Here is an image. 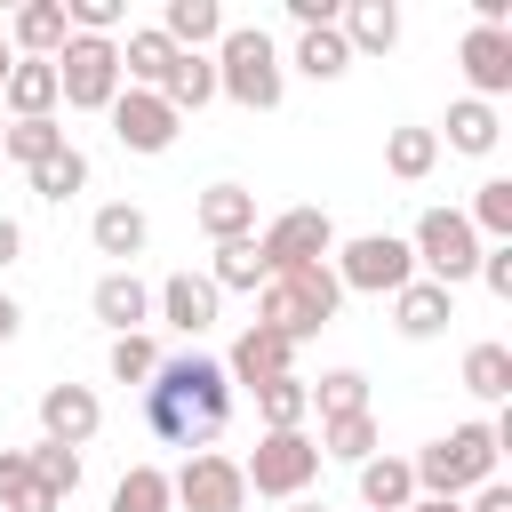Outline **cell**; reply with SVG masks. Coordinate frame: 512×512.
Masks as SVG:
<instances>
[{"label": "cell", "instance_id": "6da1fadb", "mask_svg": "<svg viewBox=\"0 0 512 512\" xmlns=\"http://www.w3.org/2000/svg\"><path fill=\"white\" fill-rule=\"evenodd\" d=\"M224 424H232V376H224V360L176 352V360L152 368V384H144V432H152V440H168V448L192 456V448H208Z\"/></svg>", "mask_w": 512, "mask_h": 512}, {"label": "cell", "instance_id": "7a4b0ae2", "mask_svg": "<svg viewBox=\"0 0 512 512\" xmlns=\"http://www.w3.org/2000/svg\"><path fill=\"white\" fill-rule=\"evenodd\" d=\"M208 64H216V96H232L240 112H272L288 96V64H280V48H272L264 24H224V40H216Z\"/></svg>", "mask_w": 512, "mask_h": 512}, {"label": "cell", "instance_id": "3957f363", "mask_svg": "<svg viewBox=\"0 0 512 512\" xmlns=\"http://www.w3.org/2000/svg\"><path fill=\"white\" fill-rule=\"evenodd\" d=\"M496 432L488 424H456L448 440H424L416 456H408V472H416V496H448V504H464L472 488H488L496 480Z\"/></svg>", "mask_w": 512, "mask_h": 512}, {"label": "cell", "instance_id": "277c9868", "mask_svg": "<svg viewBox=\"0 0 512 512\" xmlns=\"http://www.w3.org/2000/svg\"><path fill=\"white\" fill-rule=\"evenodd\" d=\"M336 304H344V288H336V272H328V264L272 272V280L256 288V328H272V336L304 344V336H320V328L336 320Z\"/></svg>", "mask_w": 512, "mask_h": 512}, {"label": "cell", "instance_id": "5b68a950", "mask_svg": "<svg viewBox=\"0 0 512 512\" xmlns=\"http://www.w3.org/2000/svg\"><path fill=\"white\" fill-rule=\"evenodd\" d=\"M328 272H336V288H352V296H400V288L416 280V256H408L400 232H352V240H336Z\"/></svg>", "mask_w": 512, "mask_h": 512}, {"label": "cell", "instance_id": "8992f818", "mask_svg": "<svg viewBox=\"0 0 512 512\" xmlns=\"http://www.w3.org/2000/svg\"><path fill=\"white\" fill-rule=\"evenodd\" d=\"M480 248H488V240L464 224V208H424V216H416V232H408L416 272H424V280H440V288L472 280V272H480Z\"/></svg>", "mask_w": 512, "mask_h": 512}, {"label": "cell", "instance_id": "52a82bcc", "mask_svg": "<svg viewBox=\"0 0 512 512\" xmlns=\"http://www.w3.org/2000/svg\"><path fill=\"white\" fill-rule=\"evenodd\" d=\"M56 96L72 104V112H112V96H120V40H64L56 56Z\"/></svg>", "mask_w": 512, "mask_h": 512}, {"label": "cell", "instance_id": "ba28073f", "mask_svg": "<svg viewBox=\"0 0 512 512\" xmlns=\"http://www.w3.org/2000/svg\"><path fill=\"white\" fill-rule=\"evenodd\" d=\"M240 480H248V496H280V504H296V496L320 480V448H312V432H264L256 456H240Z\"/></svg>", "mask_w": 512, "mask_h": 512}, {"label": "cell", "instance_id": "9c48e42d", "mask_svg": "<svg viewBox=\"0 0 512 512\" xmlns=\"http://www.w3.org/2000/svg\"><path fill=\"white\" fill-rule=\"evenodd\" d=\"M168 496H176L184 512H240V504H248L240 456H224V448H192V456L168 472Z\"/></svg>", "mask_w": 512, "mask_h": 512}, {"label": "cell", "instance_id": "30bf717a", "mask_svg": "<svg viewBox=\"0 0 512 512\" xmlns=\"http://www.w3.org/2000/svg\"><path fill=\"white\" fill-rule=\"evenodd\" d=\"M256 248H264L272 272H304V264H328L336 256V224H328V208H280L256 232Z\"/></svg>", "mask_w": 512, "mask_h": 512}, {"label": "cell", "instance_id": "8fae6325", "mask_svg": "<svg viewBox=\"0 0 512 512\" xmlns=\"http://www.w3.org/2000/svg\"><path fill=\"white\" fill-rule=\"evenodd\" d=\"M176 128H184V120L168 112V96H152V88H120V96H112V136H120L128 152L152 160V152L176 144Z\"/></svg>", "mask_w": 512, "mask_h": 512}, {"label": "cell", "instance_id": "7c38bea8", "mask_svg": "<svg viewBox=\"0 0 512 512\" xmlns=\"http://www.w3.org/2000/svg\"><path fill=\"white\" fill-rule=\"evenodd\" d=\"M152 312H160L168 328H184V336H208L216 312H224V296H216L208 272H168V280L152 288Z\"/></svg>", "mask_w": 512, "mask_h": 512}, {"label": "cell", "instance_id": "4fadbf2b", "mask_svg": "<svg viewBox=\"0 0 512 512\" xmlns=\"http://www.w3.org/2000/svg\"><path fill=\"white\" fill-rule=\"evenodd\" d=\"M96 424H104V400H96L88 384H48V392H40V440H56V448H88Z\"/></svg>", "mask_w": 512, "mask_h": 512}, {"label": "cell", "instance_id": "5bb4252c", "mask_svg": "<svg viewBox=\"0 0 512 512\" xmlns=\"http://www.w3.org/2000/svg\"><path fill=\"white\" fill-rule=\"evenodd\" d=\"M456 64H464L472 96H480V104H496V96L512 88V32H496V24H472V32H464V48H456Z\"/></svg>", "mask_w": 512, "mask_h": 512}, {"label": "cell", "instance_id": "9a60e30c", "mask_svg": "<svg viewBox=\"0 0 512 512\" xmlns=\"http://www.w3.org/2000/svg\"><path fill=\"white\" fill-rule=\"evenodd\" d=\"M224 376H232V392H240V384L256 392V384H272V376H296V344L248 320V328H240V344H232V360H224Z\"/></svg>", "mask_w": 512, "mask_h": 512}, {"label": "cell", "instance_id": "2e32d148", "mask_svg": "<svg viewBox=\"0 0 512 512\" xmlns=\"http://www.w3.org/2000/svg\"><path fill=\"white\" fill-rule=\"evenodd\" d=\"M88 240H96V256H120V272L152 248V216L136 208V200H104L96 216H88Z\"/></svg>", "mask_w": 512, "mask_h": 512}, {"label": "cell", "instance_id": "e0dca14e", "mask_svg": "<svg viewBox=\"0 0 512 512\" xmlns=\"http://www.w3.org/2000/svg\"><path fill=\"white\" fill-rule=\"evenodd\" d=\"M88 312H96L112 336H144V320H152V288H144L136 272H104V280L88 288Z\"/></svg>", "mask_w": 512, "mask_h": 512}, {"label": "cell", "instance_id": "ac0fdd59", "mask_svg": "<svg viewBox=\"0 0 512 512\" xmlns=\"http://www.w3.org/2000/svg\"><path fill=\"white\" fill-rule=\"evenodd\" d=\"M448 320H456V288H440V280H424V272H416V280H408V288L392 296V328H400L408 344L440 336Z\"/></svg>", "mask_w": 512, "mask_h": 512}, {"label": "cell", "instance_id": "d6986e66", "mask_svg": "<svg viewBox=\"0 0 512 512\" xmlns=\"http://www.w3.org/2000/svg\"><path fill=\"white\" fill-rule=\"evenodd\" d=\"M56 64H32V56H16L8 64V80H0V112L8 120H56Z\"/></svg>", "mask_w": 512, "mask_h": 512}, {"label": "cell", "instance_id": "ffe728a7", "mask_svg": "<svg viewBox=\"0 0 512 512\" xmlns=\"http://www.w3.org/2000/svg\"><path fill=\"white\" fill-rule=\"evenodd\" d=\"M192 224H200L216 248H224V240H248V232H256V192H248V184H208V192L192 200Z\"/></svg>", "mask_w": 512, "mask_h": 512}, {"label": "cell", "instance_id": "44dd1931", "mask_svg": "<svg viewBox=\"0 0 512 512\" xmlns=\"http://www.w3.org/2000/svg\"><path fill=\"white\" fill-rule=\"evenodd\" d=\"M336 32H344L352 56H384V48H400V8L392 0H344L336 8Z\"/></svg>", "mask_w": 512, "mask_h": 512}, {"label": "cell", "instance_id": "7402d4cb", "mask_svg": "<svg viewBox=\"0 0 512 512\" xmlns=\"http://www.w3.org/2000/svg\"><path fill=\"white\" fill-rule=\"evenodd\" d=\"M160 32H168V48L208 56V48L224 40V8H216V0H168V8H160Z\"/></svg>", "mask_w": 512, "mask_h": 512}, {"label": "cell", "instance_id": "603a6c76", "mask_svg": "<svg viewBox=\"0 0 512 512\" xmlns=\"http://www.w3.org/2000/svg\"><path fill=\"white\" fill-rule=\"evenodd\" d=\"M64 40H72V24H64V0H24V8H16V24H8V48H24L32 64H48Z\"/></svg>", "mask_w": 512, "mask_h": 512}, {"label": "cell", "instance_id": "cb8c5ba5", "mask_svg": "<svg viewBox=\"0 0 512 512\" xmlns=\"http://www.w3.org/2000/svg\"><path fill=\"white\" fill-rule=\"evenodd\" d=\"M184 48H168V32L160 24H144V32H128L120 40V88H152L160 96V80H168V64H176Z\"/></svg>", "mask_w": 512, "mask_h": 512}, {"label": "cell", "instance_id": "d4e9b609", "mask_svg": "<svg viewBox=\"0 0 512 512\" xmlns=\"http://www.w3.org/2000/svg\"><path fill=\"white\" fill-rule=\"evenodd\" d=\"M432 136H440L448 152H472V160H480V152H496L504 120H496V104H480V96H456V104H448V120H440Z\"/></svg>", "mask_w": 512, "mask_h": 512}, {"label": "cell", "instance_id": "484cf974", "mask_svg": "<svg viewBox=\"0 0 512 512\" xmlns=\"http://www.w3.org/2000/svg\"><path fill=\"white\" fill-rule=\"evenodd\" d=\"M360 504H368V512H408V504H416L408 456H384V448H376V456L360 464Z\"/></svg>", "mask_w": 512, "mask_h": 512}, {"label": "cell", "instance_id": "4316f807", "mask_svg": "<svg viewBox=\"0 0 512 512\" xmlns=\"http://www.w3.org/2000/svg\"><path fill=\"white\" fill-rule=\"evenodd\" d=\"M280 64H296L304 80H344L352 72V48H344L336 24H320V32H296V56H280Z\"/></svg>", "mask_w": 512, "mask_h": 512}, {"label": "cell", "instance_id": "83f0119b", "mask_svg": "<svg viewBox=\"0 0 512 512\" xmlns=\"http://www.w3.org/2000/svg\"><path fill=\"white\" fill-rule=\"evenodd\" d=\"M208 280H216V296H224V288H240V296H256V288L272 280V264H264V248H256V232H248V240H224V248H216V264H208Z\"/></svg>", "mask_w": 512, "mask_h": 512}, {"label": "cell", "instance_id": "f1b7e54d", "mask_svg": "<svg viewBox=\"0 0 512 512\" xmlns=\"http://www.w3.org/2000/svg\"><path fill=\"white\" fill-rule=\"evenodd\" d=\"M464 392L512 408V344H472V352H464Z\"/></svg>", "mask_w": 512, "mask_h": 512}, {"label": "cell", "instance_id": "f546056e", "mask_svg": "<svg viewBox=\"0 0 512 512\" xmlns=\"http://www.w3.org/2000/svg\"><path fill=\"white\" fill-rule=\"evenodd\" d=\"M384 168H392L400 184H424V176L440 168V136H432V128H392V136H384Z\"/></svg>", "mask_w": 512, "mask_h": 512}, {"label": "cell", "instance_id": "4dcf8cb0", "mask_svg": "<svg viewBox=\"0 0 512 512\" xmlns=\"http://www.w3.org/2000/svg\"><path fill=\"white\" fill-rule=\"evenodd\" d=\"M256 416H264V432H304V416H312L304 376H272V384H256Z\"/></svg>", "mask_w": 512, "mask_h": 512}, {"label": "cell", "instance_id": "1f68e13d", "mask_svg": "<svg viewBox=\"0 0 512 512\" xmlns=\"http://www.w3.org/2000/svg\"><path fill=\"white\" fill-rule=\"evenodd\" d=\"M312 448H320V456H336V464H368V456H376L384 440H376V416L360 408V416H328Z\"/></svg>", "mask_w": 512, "mask_h": 512}, {"label": "cell", "instance_id": "d6a6232c", "mask_svg": "<svg viewBox=\"0 0 512 512\" xmlns=\"http://www.w3.org/2000/svg\"><path fill=\"white\" fill-rule=\"evenodd\" d=\"M160 96H168V112L184 120V112H200L208 96H216V64L208 56H176L168 64V80H160Z\"/></svg>", "mask_w": 512, "mask_h": 512}, {"label": "cell", "instance_id": "836d02e7", "mask_svg": "<svg viewBox=\"0 0 512 512\" xmlns=\"http://www.w3.org/2000/svg\"><path fill=\"white\" fill-rule=\"evenodd\" d=\"M0 512H64L40 480H32V464H24V448H0Z\"/></svg>", "mask_w": 512, "mask_h": 512}, {"label": "cell", "instance_id": "e575fe53", "mask_svg": "<svg viewBox=\"0 0 512 512\" xmlns=\"http://www.w3.org/2000/svg\"><path fill=\"white\" fill-rule=\"evenodd\" d=\"M24 176H32V192H40V200H56V208H64L72 192H88V152H72V144H64V152H48V160H40V168H24Z\"/></svg>", "mask_w": 512, "mask_h": 512}, {"label": "cell", "instance_id": "d590c367", "mask_svg": "<svg viewBox=\"0 0 512 512\" xmlns=\"http://www.w3.org/2000/svg\"><path fill=\"white\" fill-rule=\"evenodd\" d=\"M112 512H176L168 472H160V464H128V472H120V488H112Z\"/></svg>", "mask_w": 512, "mask_h": 512}, {"label": "cell", "instance_id": "8d00e7d4", "mask_svg": "<svg viewBox=\"0 0 512 512\" xmlns=\"http://www.w3.org/2000/svg\"><path fill=\"white\" fill-rule=\"evenodd\" d=\"M304 392H312L320 424H328V416H360V408H368V376H360V368H328V376H320V384H304Z\"/></svg>", "mask_w": 512, "mask_h": 512}, {"label": "cell", "instance_id": "74e56055", "mask_svg": "<svg viewBox=\"0 0 512 512\" xmlns=\"http://www.w3.org/2000/svg\"><path fill=\"white\" fill-rule=\"evenodd\" d=\"M24 464H32V480H40L56 504H72V488H80V448H56V440H40V448H24Z\"/></svg>", "mask_w": 512, "mask_h": 512}, {"label": "cell", "instance_id": "f35d334b", "mask_svg": "<svg viewBox=\"0 0 512 512\" xmlns=\"http://www.w3.org/2000/svg\"><path fill=\"white\" fill-rule=\"evenodd\" d=\"M0 152H8L16 168H40L48 152H64V128H56V120H8V136H0Z\"/></svg>", "mask_w": 512, "mask_h": 512}, {"label": "cell", "instance_id": "ab89813d", "mask_svg": "<svg viewBox=\"0 0 512 512\" xmlns=\"http://www.w3.org/2000/svg\"><path fill=\"white\" fill-rule=\"evenodd\" d=\"M464 224H472V232H488V240H512V176H488V184L472 192Z\"/></svg>", "mask_w": 512, "mask_h": 512}, {"label": "cell", "instance_id": "60d3db41", "mask_svg": "<svg viewBox=\"0 0 512 512\" xmlns=\"http://www.w3.org/2000/svg\"><path fill=\"white\" fill-rule=\"evenodd\" d=\"M152 368H160L152 336H112V384H152Z\"/></svg>", "mask_w": 512, "mask_h": 512}, {"label": "cell", "instance_id": "b9f144b4", "mask_svg": "<svg viewBox=\"0 0 512 512\" xmlns=\"http://www.w3.org/2000/svg\"><path fill=\"white\" fill-rule=\"evenodd\" d=\"M480 280H488V296H512V240L480 248Z\"/></svg>", "mask_w": 512, "mask_h": 512}, {"label": "cell", "instance_id": "7bdbcfd3", "mask_svg": "<svg viewBox=\"0 0 512 512\" xmlns=\"http://www.w3.org/2000/svg\"><path fill=\"white\" fill-rule=\"evenodd\" d=\"M336 8H344V0H288V16H296L304 32H320V24H336Z\"/></svg>", "mask_w": 512, "mask_h": 512}, {"label": "cell", "instance_id": "ee69618b", "mask_svg": "<svg viewBox=\"0 0 512 512\" xmlns=\"http://www.w3.org/2000/svg\"><path fill=\"white\" fill-rule=\"evenodd\" d=\"M464 512H512V488L504 480H488V488H472V504Z\"/></svg>", "mask_w": 512, "mask_h": 512}, {"label": "cell", "instance_id": "f6af8a7d", "mask_svg": "<svg viewBox=\"0 0 512 512\" xmlns=\"http://www.w3.org/2000/svg\"><path fill=\"white\" fill-rule=\"evenodd\" d=\"M16 256H24V224H16V216H0V272H8Z\"/></svg>", "mask_w": 512, "mask_h": 512}, {"label": "cell", "instance_id": "bcb514c9", "mask_svg": "<svg viewBox=\"0 0 512 512\" xmlns=\"http://www.w3.org/2000/svg\"><path fill=\"white\" fill-rule=\"evenodd\" d=\"M16 328H24V304H16V296H8V288H0V344H8V336H16Z\"/></svg>", "mask_w": 512, "mask_h": 512}, {"label": "cell", "instance_id": "7dc6e473", "mask_svg": "<svg viewBox=\"0 0 512 512\" xmlns=\"http://www.w3.org/2000/svg\"><path fill=\"white\" fill-rule=\"evenodd\" d=\"M408 512H464V504H448V496H416Z\"/></svg>", "mask_w": 512, "mask_h": 512}, {"label": "cell", "instance_id": "c3c4849f", "mask_svg": "<svg viewBox=\"0 0 512 512\" xmlns=\"http://www.w3.org/2000/svg\"><path fill=\"white\" fill-rule=\"evenodd\" d=\"M8 64H16V48H8V32H0V80H8Z\"/></svg>", "mask_w": 512, "mask_h": 512}, {"label": "cell", "instance_id": "681fc988", "mask_svg": "<svg viewBox=\"0 0 512 512\" xmlns=\"http://www.w3.org/2000/svg\"><path fill=\"white\" fill-rule=\"evenodd\" d=\"M288 512H328V504H312V496H296V504H288Z\"/></svg>", "mask_w": 512, "mask_h": 512}, {"label": "cell", "instance_id": "f907efd6", "mask_svg": "<svg viewBox=\"0 0 512 512\" xmlns=\"http://www.w3.org/2000/svg\"><path fill=\"white\" fill-rule=\"evenodd\" d=\"M0 136H8V112H0Z\"/></svg>", "mask_w": 512, "mask_h": 512}]
</instances>
